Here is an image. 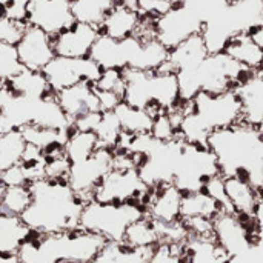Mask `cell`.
I'll return each mask as SVG.
<instances>
[{"label": "cell", "mask_w": 263, "mask_h": 263, "mask_svg": "<svg viewBox=\"0 0 263 263\" xmlns=\"http://www.w3.org/2000/svg\"><path fill=\"white\" fill-rule=\"evenodd\" d=\"M32 200L20 216L25 225L39 234H59L80 228L85 200L68 180L39 179L29 183Z\"/></svg>", "instance_id": "obj_1"}, {"label": "cell", "mask_w": 263, "mask_h": 263, "mask_svg": "<svg viewBox=\"0 0 263 263\" xmlns=\"http://www.w3.org/2000/svg\"><path fill=\"white\" fill-rule=\"evenodd\" d=\"M106 240L85 230L59 234L32 233L17 251L22 263H89Z\"/></svg>", "instance_id": "obj_2"}, {"label": "cell", "mask_w": 263, "mask_h": 263, "mask_svg": "<svg viewBox=\"0 0 263 263\" xmlns=\"http://www.w3.org/2000/svg\"><path fill=\"white\" fill-rule=\"evenodd\" d=\"M146 214L143 205L136 202L105 203L89 200L80 216V230L97 234L106 242H123L126 228Z\"/></svg>", "instance_id": "obj_3"}, {"label": "cell", "mask_w": 263, "mask_h": 263, "mask_svg": "<svg viewBox=\"0 0 263 263\" xmlns=\"http://www.w3.org/2000/svg\"><path fill=\"white\" fill-rule=\"evenodd\" d=\"M190 106L211 133L243 122V103L237 89L222 92L202 91L190 100Z\"/></svg>", "instance_id": "obj_4"}, {"label": "cell", "mask_w": 263, "mask_h": 263, "mask_svg": "<svg viewBox=\"0 0 263 263\" xmlns=\"http://www.w3.org/2000/svg\"><path fill=\"white\" fill-rule=\"evenodd\" d=\"M149 190L136 168H111L96 188L92 199L105 203L136 202L145 208Z\"/></svg>", "instance_id": "obj_5"}, {"label": "cell", "mask_w": 263, "mask_h": 263, "mask_svg": "<svg viewBox=\"0 0 263 263\" xmlns=\"http://www.w3.org/2000/svg\"><path fill=\"white\" fill-rule=\"evenodd\" d=\"M42 71L54 94L77 83H83V82L96 83L102 74V68L89 55L88 57L54 55V59Z\"/></svg>", "instance_id": "obj_6"}, {"label": "cell", "mask_w": 263, "mask_h": 263, "mask_svg": "<svg viewBox=\"0 0 263 263\" xmlns=\"http://www.w3.org/2000/svg\"><path fill=\"white\" fill-rule=\"evenodd\" d=\"M112 159L114 149L99 148L91 157L77 163H71L68 183L72 191L85 202L92 200L96 188L112 168Z\"/></svg>", "instance_id": "obj_7"}, {"label": "cell", "mask_w": 263, "mask_h": 263, "mask_svg": "<svg viewBox=\"0 0 263 263\" xmlns=\"http://www.w3.org/2000/svg\"><path fill=\"white\" fill-rule=\"evenodd\" d=\"M26 22L55 37L76 22L71 11V0H29Z\"/></svg>", "instance_id": "obj_8"}, {"label": "cell", "mask_w": 263, "mask_h": 263, "mask_svg": "<svg viewBox=\"0 0 263 263\" xmlns=\"http://www.w3.org/2000/svg\"><path fill=\"white\" fill-rule=\"evenodd\" d=\"M100 35L97 26L74 22L69 28L52 37L54 52L62 57H88Z\"/></svg>", "instance_id": "obj_9"}, {"label": "cell", "mask_w": 263, "mask_h": 263, "mask_svg": "<svg viewBox=\"0 0 263 263\" xmlns=\"http://www.w3.org/2000/svg\"><path fill=\"white\" fill-rule=\"evenodd\" d=\"M22 65L28 69L42 71L55 55L52 37L45 31L28 26L22 40L15 45Z\"/></svg>", "instance_id": "obj_10"}, {"label": "cell", "mask_w": 263, "mask_h": 263, "mask_svg": "<svg viewBox=\"0 0 263 263\" xmlns=\"http://www.w3.org/2000/svg\"><path fill=\"white\" fill-rule=\"evenodd\" d=\"M183 193L173 183H162L149 190L145 211L156 223H176L180 220V205Z\"/></svg>", "instance_id": "obj_11"}, {"label": "cell", "mask_w": 263, "mask_h": 263, "mask_svg": "<svg viewBox=\"0 0 263 263\" xmlns=\"http://www.w3.org/2000/svg\"><path fill=\"white\" fill-rule=\"evenodd\" d=\"M136 42L137 39L134 35L123 40H116L100 34L89 52V57L102 69H125L129 65Z\"/></svg>", "instance_id": "obj_12"}, {"label": "cell", "mask_w": 263, "mask_h": 263, "mask_svg": "<svg viewBox=\"0 0 263 263\" xmlns=\"http://www.w3.org/2000/svg\"><path fill=\"white\" fill-rule=\"evenodd\" d=\"M223 190L233 213L240 217H253L256 205L260 199L259 190L243 174L223 176Z\"/></svg>", "instance_id": "obj_13"}, {"label": "cell", "mask_w": 263, "mask_h": 263, "mask_svg": "<svg viewBox=\"0 0 263 263\" xmlns=\"http://www.w3.org/2000/svg\"><path fill=\"white\" fill-rule=\"evenodd\" d=\"M55 99L71 122H74L82 114L100 111L99 97L94 83L83 82V83L72 85L69 88L55 92Z\"/></svg>", "instance_id": "obj_14"}, {"label": "cell", "mask_w": 263, "mask_h": 263, "mask_svg": "<svg viewBox=\"0 0 263 263\" xmlns=\"http://www.w3.org/2000/svg\"><path fill=\"white\" fill-rule=\"evenodd\" d=\"M210 55V49L202 32L193 34L174 48L170 49L168 66L177 74L185 71L196 69L206 57Z\"/></svg>", "instance_id": "obj_15"}, {"label": "cell", "mask_w": 263, "mask_h": 263, "mask_svg": "<svg viewBox=\"0 0 263 263\" xmlns=\"http://www.w3.org/2000/svg\"><path fill=\"white\" fill-rule=\"evenodd\" d=\"M250 72H263V48L251 32H239L228 39L222 49Z\"/></svg>", "instance_id": "obj_16"}, {"label": "cell", "mask_w": 263, "mask_h": 263, "mask_svg": "<svg viewBox=\"0 0 263 263\" xmlns=\"http://www.w3.org/2000/svg\"><path fill=\"white\" fill-rule=\"evenodd\" d=\"M39 99H29L14 92L6 83L0 86V111L9 119L15 129L34 122Z\"/></svg>", "instance_id": "obj_17"}, {"label": "cell", "mask_w": 263, "mask_h": 263, "mask_svg": "<svg viewBox=\"0 0 263 263\" xmlns=\"http://www.w3.org/2000/svg\"><path fill=\"white\" fill-rule=\"evenodd\" d=\"M142 15L133 6L116 3L100 25V34L116 40L133 37L140 25Z\"/></svg>", "instance_id": "obj_18"}, {"label": "cell", "mask_w": 263, "mask_h": 263, "mask_svg": "<svg viewBox=\"0 0 263 263\" xmlns=\"http://www.w3.org/2000/svg\"><path fill=\"white\" fill-rule=\"evenodd\" d=\"M236 89L243 103V122L256 128L263 120V72H251Z\"/></svg>", "instance_id": "obj_19"}, {"label": "cell", "mask_w": 263, "mask_h": 263, "mask_svg": "<svg viewBox=\"0 0 263 263\" xmlns=\"http://www.w3.org/2000/svg\"><path fill=\"white\" fill-rule=\"evenodd\" d=\"M136 37V35H134ZM170 49L157 39H137L128 68L140 71H159L168 62Z\"/></svg>", "instance_id": "obj_20"}, {"label": "cell", "mask_w": 263, "mask_h": 263, "mask_svg": "<svg viewBox=\"0 0 263 263\" xmlns=\"http://www.w3.org/2000/svg\"><path fill=\"white\" fill-rule=\"evenodd\" d=\"M231 259L214 237H188L185 242V263H230Z\"/></svg>", "instance_id": "obj_21"}, {"label": "cell", "mask_w": 263, "mask_h": 263, "mask_svg": "<svg viewBox=\"0 0 263 263\" xmlns=\"http://www.w3.org/2000/svg\"><path fill=\"white\" fill-rule=\"evenodd\" d=\"M29 234L31 230L20 216L0 213V253L15 254Z\"/></svg>", "instance_id": "obj_22"}, {"label": "cell", "mask_w": 263, "mask_h": 263, "mask_svg": "<svg viewBox=\"0 0 263 263\" xmlns=\"http://www.w3.org/2000/svg\"><path fill=\"white\" fill-rule=\"evenodd\" d=\"M5 83L14 92L29 97V99H43L49 94H54L48 85V80H46L43 71L23 68L17 76H14L11 80H8Z\"/></svg>", "instance_id": "obj_23"}, {"label": "cell", "mask_w": 263, "mask_h": 263, "mask_svg": "<svg viewBox=\"0 0 263 263\" xmlns=\"http://www.w3.org/2000/svg\"><path fill=\"white\" fill-rule=\"evenodd\" d=\"M32 123L42 128H49L57 131L72 129V122L68 119V116L59 105L55 94H49L43 99H39Z\"/></svg>", "instance_id": "obj_24"}, {"label": "cell", "mask_w": 263, "mask_h": 263, "mask_svg": "<svg viewBox=\"0 0 263 263\" xmlns=\"http://www.w3.org/2000/svg\"><path fill=\"white\" fill-rule=\"evenodd\" d=\"M220 211H223L220 203L203 190L183 193L182 196L180 219H188V217L214 219Z\"/></svg>", "instance_id": "obj_25"}, {"label": "cell", "mask_w": 263, "mask_h": 263, "mask_svg": "<svg viewBox=\"0 0 263 263\" xmlns=\"http://www.w3.org/2000/svg\"><path fill=\"white\" fill-rule=\"evenodd\" d=\"M122 131L131 136H139V134H149L154 116L143 108H137L133 105H128L122 102L116 109H114Z\"/></svg>", "instance_id": "obj_26"}, {"label": "cell", "mask_w": 263, "mask_h": 263, "mask_svg": "<svg viewBox=\"0 0 263 263\" xmlns=\"http://www.w3.org/2000/svg\"><path fill=\"white\" fill-rule=\"evenodd\" d=\"M100 146V140L94 131L71 129L63 145V153L71 163L82 162L91 157Z\"/></svg>", "instance_id": "obj_27"}, {"label": "cell", "mask_w": 263, "mask_h": 263, "mask_svg": "<svg viewBox=\"0 0 263 263\" xmlns=\"http://www.w3.org/2000/svg\"><path fill=\"white\" fill-rule=\"evenodd\" d=\"M151 250L131 248L123 242H106L89 263H148Z\"/></svg>", "instance_id": "obj_28"}, {"label": "cell", "mask_w": 263, "mask_h": 263, "mask_svg": "<svg viewBox=\"0 0 263 263\" xmlns=\"http://www.w3.org/2000/svg\"><path fill=\"white\" fill-rule=\"evenodd\" d=\"M123 243L131 248H140V250H151L157 243H160L159 231L154 223L146 214L140 217L139 220L133 222L123 236Z\"/></svg>", "instance_id": "obj_29"}, {"label": "cell", "mask_w": 263, "mask_h": 263, "mask_svg": "<svg viewBox=\"0 0 263 263\" xmlns=\"http://www.w3.org/2000/svg\"><path fill=\"white\" fill-rule=\"evenodd\" d=\"M116 3V0H71V11L76 22L100 28L106 14Z\"/></svg>", "instance_id": "obj_30"}, {"label": "cell", "mask_w": 263, "mask_h": 263, "mask_svg": "<svg viewBox=\"0 0 263 263\" xmlns=\"http://www.w3.org/2000/svg\"><path fill=\"white\" fill-rule=\"evenodd\" d=\"M22 136L26 142V145H32L43 153L54 149V148H62L68 139L69 131H57V129H49V128H42L34 123L23 126Z\"/></svg>", "instance_id": "obj_31"}, {"label": "cell", "mask_w": 263, "mask_h": 263, "mask_svg": "<svg viewBox=\"0 0 263 263\" xmlns=\"http://www.w3.org/2000/svg\"><path fill=\"white\" fill-rule=\"evenodd\" d=\"M26 142L20 129L0 134V173L17 165L23 159Z\"/></svg>", "instance_id": "obj_32"}, {"label": "cell", "mask_w": 263, "mask_h": 263, "mask_svg": "<svg viewBox=\"0 0 263 263\" xmlns=\"http://www.w3.org/2000/svg\"><path fill=\"white\" fill-rule=\"evenodd\" d=\"M32 200L29 185L22 186H5L2 202H0V213L22 216L25 210L29 206Z\"/></svg>", "instance_id": "obj_33"}, {"label": "cell", "mask_w": 263, "mask_h": 263, "mask_svg": "<svg viewBox=\"0 0 263 263\" xmlns=\"http://www.w3.org/2000/svg\"><path fill=\"white\" fill-rule=\"evenodd\" d=\"M94 133L97 134L102 148L116 149L117 145H119V140L122 137V133H123L116 112L114 111L102 112L100 114V120H99Z\"/></svg>", "instance_id": "obj_34"}, {"label": "cell", "mask_w": 263, "mask_h": 263, "mask_svg": "<svg viewBox=\"0 0 263 263\" xmlns=\"http://www.w3.org/2000/svg\"><path fill=\"white\" fill-rule=\"evenodd\" d=\"M25 66L18 59L15 45L0 42V80L5 83L17 76Z\"/></svg>", "instance_id": "obj_35"}, {"label": "cell", "mask_w": 263, "mask_h": 263, "mask_svg": "<svg viewBox=\"0 0 263 263\" xmlns=\"http://www.w3.org/2000/svg\"><path fill=\"white\" fill-rule=\"evenodd\" d=\"M148 263H185V243H157L151 250Z\"/></svg>", "instance_id": "obj_36"}, {"label": "cell", "mask_w": 263, "mask_h": 263, "mask_svg": "<svg viewBox=\"0 0 263 263\" xmlns=\"http://www.w3.org/2000/svg\"><path fill=\"white\" fill-rule=\"evenodd\" d=\"M156 140L159 142H171L179 139L177 133V123L171 117L168 111H160L154 116L151 133H149Z\"/></svg>", "instance_id": "obj_37"}, {"label": "cell", "mask_w": 263, "mask_h": 263, "mask_svg": "<svg viewBox=\"0 0 263 263\" xmlns=\"http://www.w3.org/2000/svg\"><path fill=\"white\" fill-rule=\"evenodd\" d=\"M28 26H29L28 22L2 15L0 17V42L9 43V45H17L22 40Z\"/></svg>", "instance_id": "obj_38"}, {"label": "cell", "mask_w": 263, "mask_h": 263, "mask_svg": "<svg viewBox=\"0 0 263 263\" xmlns=\"http://www.w3.org/2000/svg\"><path fill=\"white\" fill-rule=\"evenodd\" d=\"M94 88L99 91L116 92L123 97V89H125L123 69H102V74L94 83Z\"/></svg>", "instance_id": "obj_39"}, {"label": "cell", "mask_w": 263, "mask_h": 263, "mask_svg": "<svg viewBox=\"0 0 263 263\" xmlns=\"http://www.w3.org/2000/svg\"><path fill=\"white\" fill-rule=\"evenodd\" d=\"M176 5L168 0H136V9L142 17L159 18L170 12Z\"/></svg>", "instance_id": "obj_40"}, {"label": "cell", "mask_w": 263, "mask_h": 263, "mask_svg": "<svg viewBox=\"0 0 263 263\" xmlns=\"http://www.w3.org/2000/svg\"><path fill=\"white\" fill-rule=\"evenodd\" d=\"M0 182L5 186H22V185H29V176L22 163H17L3 173H0Z\"/></svg>", "instance_id": "obj_41"}, {"label": "cell", "mask_w": 263, "mask_h": 263, "mask_svg": "<svg viewBox=\"0 0 263 263\" xmlns=\"http://www.w3.org/2000/svg\"><path fill=\"white\" fill-rule=\"evenodd\" d=\"M100 114L102 111H92V112H86L82 114L80 117H77L72 122V129H80V131H94L99 120H100Z\"/></svg>", "instance_id": "obj_42"}, {"label": "cell", "mask_w": 263, "mask_h": 263, "mask_svg": "<svg viewBox=\"0 0 263 263\" xmlns=\"http://www.w3.org/2000/svg\"><path fill=\"white\" fill-rule=\"evenodd\" d=\"M28 5L29 0H14L11 5H8L3 9V15L15 18V20H23L26 22V14H28Z\"/></svg>", "instance_id": "obj_43"}, {"label": "cell", "mask_w": 263, "mask_h": 263, "mask_svg": "<svg viewBox=\"0 0 263 263\" xmlns=\"http://www.w3.org/2000/svg\"><path fill=\"white\" fill-rule=\"evenodd\" d=\"M253 222H254V228H256V240L257 245L263 247V197L260 196L256 210L253 213Z\"/></svg>", "instance_id": "obj_44"}, {"label": "cell", "mask_w": 263, "mask_h": 263, "mask_svg": "<svg viewBox=\"0 0 263 263\" xmlns=\"http://www.w3.org/2000/svg\"><path fill=\"white\" fill-rule=\"evenodd\" d=\"M11 131H15V128L12 126L9 119L0 111V134H6V133H11Z\"/></svg>", "instance_id": "obj_45"}, {"label": "cell", "mask_w": 263, "mask_h": 263, "mask_svg": "<svg viewBox=\"0 0 263 263\" xmlns=\"http://www.w3.org/2000/svg\"><path fill=\"white\" fill-rule=\"evenodd\" d=\"M0 263H22L18 259V254H5L0 253Z\"/></svg>", "instance_id": "obj_46"}, {"label": "cell", "mask_w": 263, "mask_h": 263, "mask_svg": "<svg viewBox=\"0 0 263 263\" xmlns=\"http://www.w3.org/2000/svg\"><path fill=\"white\" fill-rule=\"evenodd\" d=\"M251 34H253V37L257 40V43L263 48V23L260 26H257L254 31H251Z\"/></svg>", "instance_id": "obj_47"}, {"label": "cell", "mask_w": 263, "mask_h": 263, "mask_svg": "<svg viewBox=\"0 0 263 263\" xmlns=\"http://www.w3.org/2000/svg\"><path fill=\"white\" fill-rule=\"evenodd\" d=\"M117 3H123V5H128V6H133L136 8V0H116Z\"/></svg>", "instance_id": "obj_48"}, {"label": "cell", "mask_w": 263, "mask_h": 263, "mask_svg": "<svg viewBox=\"0 0 263 263\" xmlns=\"http://www.w3.org/2000/svg\"><path fill=\"white\" fill-rule=\"evenodd\" d=\"M12 2H14V0H0V8L5 9V8H6L8 5H11Z\"/></svg>", "instance_id": "obj_49"}, {"label": "cell", "mask_w": 263, "mask_h": 263, "mask_svg": "<svg viewBox=\"0 0 263 263\" xmlns=\"http://www.w3.org/2000/svg\"><path fill=\"white\" fill-rule=\"evenodd\" d=\"M260 157H262V162H263V136L260 137Z\"/></svg>", "instance_id": "obj_50"}, {"label": "cell", "mask_w": 263, "mask_h": 263, "mask_svg": "<svg viewBox=\"0 0 263 263\" xmlns=\"http://www.w3.org/2000/svg\"><path fill=\"white\" fill-rule=\"evenodd\" d=\"M259 193H260V196H262V197H263V183H262V186L259 188Z\"/></svg>", "instance_id": "obj_51"}, {"label": "cell", "mask_w": 263, "mask_h": 263, "mask_svg": "<svg viewBox=\"0 0 263 263\" xmlns=\"http://www.w3.org/2000/svg\"><path fill=\"white\" fill-rule=\"evenodd\" d=\"M2 15H3V9L0 8V17H2Z\"/></svg>", "instance_id": "obj_52"}, {"label": "cell", "mask_w": 263, "mask_h": 263, "mask_svg": "<svg viewBox=\"0 0 263 263\" xmlns=\"http://www.w3.org/2000/svg\"><path fill=\"white\" fill-rule=\"evenodd\" d=\"M2 85H3V82H2V80H0V86H2Z\"/></svg>", "instance_id": "obj_53"}]
</instances>
